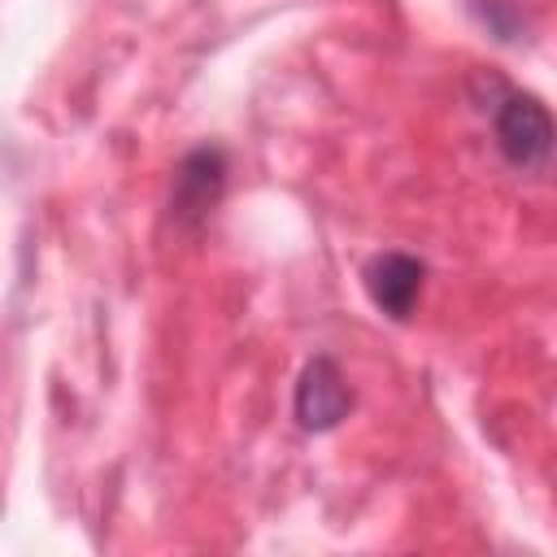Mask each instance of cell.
Returning a JSON list of instances; mask_svg holds the SVG:
<instances>
[{"mask_svg": "<svg viewBox=\"0 0 557 557\" xmlns=\"http://www.w3.org/2000/svg\"><path fill=\"white\" fill-rule=\"evenodd\" d=\"M222 183H226V157H222L218 148H196V152H187V157L178 161L174 187H170V213H174V222H183V226L200 222V218L218 205Z\"/></svg>", "mask_w": 557, "mask_h": 557, "instance_id": "obj_2", "label": "cell"}, {"mask_svg": "<svg viewBox=\"0 0 557 557\" xmlns=\"http://www.w3.org/2000/svg\"><path fill=\"white\" fill-rule=\"evenodd\" d=\"M352 409V392L344 370L331 357H313L296 383V418L309 431H331Z\"/></svg>", "mask_w": 557, "mask_h": 557, "instance_id": "obj_3", "label": "cell"}, {"mask_svg": "<svg viewBox=\"0 0 557 557\" xmlns=\"http://www.w3.org/2000/svg\"><path fill=\"white\" fill-rule=\"evenodd\" d=\"M366 292L374 300V309H383L387 318H409L418 296H422V278H426V265L409 252H379L370 265H366Z\"/></svg>", "mask_w": 557, "mask_h": 557, "instance_id": "obj_4", "label": "cell"}, {"mask_svg": "<svg viewBox=\"0 0 557 557\" xmlns=\"http://www.w3.org/2000/svg\"><path fill=\"white\" fill-rule=\"evenodd\" d=\"M496 144L509 157V165L531 170V174L548 170V157H553V117H548V109L535 96L509 91L496 104Z\"/></svg>", "mask_w": 557, "mask_h": 557, "instance_id": "obj_1", "label": "cell"}]
</instances>
